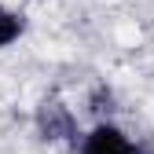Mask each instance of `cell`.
Instances as JSON below:
<instances>
[{
    "mask_svg": "<svg viewBox=\"0 0 154 154\" xmlns=\"http://www.w3.org/2000/svg\"><path fill=\"white\" fill-rule=\"evenodd\" d=\"M88 110L95 114V121H110V114L118 110V99H114V88L106 85H95L88 95Z\"/></svg>",
    "mask_w": 154,
    "mask_h": 154,
    "instance_id": "obj_4",
    "label": "cell"
},
{
    "mask_svg": "<svg viewBox=\"0 0 154 154\" xmlns=\"http://www.w3.org/2000/svg\"><path fill=\"white\" fill-rule=\"evenodd\" d=\"M77 154H136V140L114 121H95L81 136Z\"/></svg>",
    "mask_w": 154,
    "mask_h": 154,
    "instance_id": "obj_2",
    "label": "cell"
},
{
    "mask_svg": "<svg viewBox=\"0 0 154 154\" xmlns=\"http://www.w3.org/2000/svg\"><path fill=\"white\" fill-rule=\"evenodd\" d=\"M136 154H154V147L150 143H136Z\"/></svg>",
    "mask_w": 154,
    "mask_h": 154,
    "instance_id": "obj_5",
    "label": "cell"
},
{
    "mask_svg": "<svg viewBox=\"0 0 154 154\" xmlns=\"http://www.w3.org/2000/svg\"><path fill=\"white\" fill-rule=\"evenodd\" d=\"M33 128H37V136H41V143H51V147H77L81 143V121H77V114L70 103L63 99H41L33 110Z\"/></svg>",
    "mask_w": 154,
    "mask_h": 154,
    "instance_id": "obj_1",
    "label": "cell"
},
{
    "mask_svg": "<svg viewBox=\"0 0 154 154\" xmlns=\"http://www.w3.org/2000/svg\"><path fill=\"white\" fill-rule=\"evenodd\" d=\"M22 33H26V18L18 11H11V8L0 4V48H11Z\"/></svg>",
    "mask_w": 154,
    "mask_h": 154,
    "instance_id": "obj_3",
    "label": "cell"
}]
</instances>
